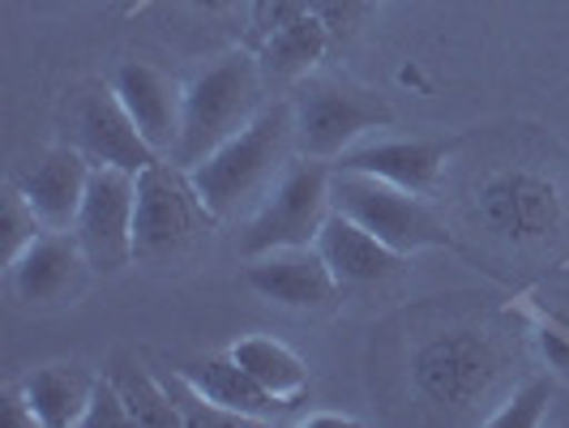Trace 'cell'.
<instances>
[{
	"instance_id": "1",
	"label": "cell",
	"mask_w": 569,
	"mask_h": 428,
	"mask_svg": "<svg viewBox=\"0 0 569 428\" xmlns=\"http://www.w3.org/2000/svg\"><path fill=\"white\" fill-rule=\"evenodd\" d=\"M296 155L300 150H296L291 99H274L236 138H228L219 150H210L198 168H189V176L198 185L206 210L223 223V219H236L244 210H257Z\"/></svg>"
},
{
	"instance_id": "2",
	"label": "cell",
	"mask_w": 569,
	"mask_h": 428,
	"mask_svg": "<svg viewBox=\"0 0 569 428\" xmlns=\"http://www.w3.org/2000/svg\"><path fill=\"white\" fill-rule=\"evenodd\" d=\"M266 73L257 52L228 48L219 60H210L193 82H184V116H180V142L171 150V159L180 168H198L210 150L236 138L249 120L261 116L266 99Z\"/></svg>"
},
{
	"instance_id": "3",
	"label": "cell",
	"mask_w": 569,
	"mask_h": 428,
	"mask_svg": "<svg viewBox=\"0 0 569 428\" xmlns=\"http://www.w3.org/2000/svg\"><path fill=\"white\" fill-rule=\"evenodd\" d=\"M330 201H335V210L356 219L360 228H369L381 245H390L402 257L420 253V249H450L455 245V236L446 231V223L432 215V206L420 193L399 189L390 180H377L369 171L335 168Z\"/></svg>"
},
{
	"instance_id": "4",
	"label": "cell",
	"mask_w": 569,
	"mask_h": 428,
	"mask_svg": "<svg viewBox=\"0 0 569 428\" xmlns=\"http://www.w3.org/2000/svg\"><path fill=\"white\" fill-rule=\"evenodd\" d=\"M330 176H335V163L296 155L274 180V189L266 193V201L249 215V223L240 231V253L257 257L287 245H317V231L326 228L335 210Z\"/></svg>"
},
{
	"instance_id": "5",
	"label": "cell",
	"mask_w": 569,
	"mask_h": 428,
	"mask_svg": "<svg viewBox=\"0 0 569 428\" xmlns=\"http://www.w3.org/2000/svg\"><path fill=\"white\" fill-rule=\"evenodd\" d=\"M210 223L219 219L206 210L189 168L163 155L138 171V215H133L138 261H163V257L184 253Z\"/></svg>"
},
{
	"instance_id": "6",
	"label": "cell",
	"mask_w": 569,
	"mask_h": 428,
	"mask_svg": "<svg viewBox=\"0 0 569 428\" xmlns=\"http://www.w3.org/2000/svg\"><path fill=\"white\" fill-rule=\"evenodd\" d=\"M476 223L506 245H548L566 228V198L552 176L536 168H497L471 193Z\"/></svg>"
},
{
	"instance_id": "7",
	"label": "cell",
	"mask_w": 569,
	"mask_h": 428,
	"mask_svg": "<svg viewBox=\"0 0 569 428\" xmlns=\"http://www.w3.org/2000/svg\"><path fill=\"white\" fill-rule=\"evenodd\" d=\"M296 112V150L309 159L335 163L351 146H360L372 129H386L395 112L360 86L305 78L291 94Z\"/></svg>"
},
{
	"instance_id": "8",
	"label": "cell",
	"mask_w": 569,
	"mask_h": 428,
	"mask_svg": "<svg viewBox=\"0 0 569 428\" xmlns=\"http://www.w3.org/2000/svg\"><path fill=\"white\" fill-rule=\"evenodd\" d=\"M501 347L485 330H441L411 351V381L437 407H476L501 381Z\"/></svg>"
},
{
	"instance_id": "9",
	"label": "cell",
	"mask_w": 569,
	"mask_h": 428,
	"mask_svg": "<svg viewBox=\"0 0 569 428\" xmlns=\"http://www.w3.org/2000/svg\"><path fill=\"white\" fill-rule=\"evenodd\" d=\"M60 142L82 150L94 168H124L142 171L146 163L163 159L138 133L133 116L116 99L112 82H82L60 99Z\"/></svg>"
},
{
	"instance_id": "10",
	"label": "cell",
	"mask_w": 569,
	"mask_h": 428,
	"mask_svg": "<svg viewBox=\"0 0 569 428\" xmlns=\"http://www.w3.org/2000/svg\"><path fill=\"white\" fill-rule=\"evenodd\" d=\"M133 215H138V171L94 168L86 185L73 236L94 275H120L133 266Z\"/></svg>"
},
{
	"instance_id": "11",
	"label": "cell",
	"mask_w": 569,
	"mask_h": 428,
	"mask_svg": "<svg viewBox=\"0 0 569 428\" xmlns=\"http://www.w3.org/2000/svg\"><path fill=\"white\" fill-rule=\"evenodd\" d=\"M90 261L73 231H43L4 266V287L22 309H52L82 291Z\"/></svg>"
},
{
	"instance_id": "12",
	"label": "cell",
	"mask_w": 569,
	"mask_h": 428,
	"mask_svg": "<svg viewBox=\"0 0 569 428\" xmlns=\"http://www.w3.org/2000/svg\"><path fill=\"white\" fill-rule=\"evenodd\" d=\"M244 287L266 305L296 309V313L330 309L339 296V279L326 266V257L317 253V245H287V249L244 257Z\"/></svg>"
},
{
	"instance_id": "13",
	"label": "cell",
	"mask_w": 569,
	"mask_h": 428,
	"mask_svg": "<svg viewBox=\"0 0 569 428\" xmlns=\"http://www.w3.org/2000/svg\"><path fill=\"white\" fill-rule=\"evenodd\" d=\"M90 171L94 163L82 150H73L69 142H52L13 171V189L30 201V210L39 215V223L48 231H73Z\"/></svg>"
},
{
	"instance_id": "14",
	"label": "cell",
	"mask_w": 569,
	"mask_h": 428,
	"mask_svg": "<svg viewBox=\"0 0 569 428\" xmlns=\"http://www.w3.org/2000/svg\"><path fill=\"white\" fill-rule=\"evenodd\" d=\"M112 90L124 103V112L133 116L138 133H142L154 155H168L180 142V116H184V82H176L150 60H120L112 69Z\"/></svg>"
},
{
	"instance_id": "15",
	"label": "cell",
	"mask_w": 569,
	"mask_h": 428,
	"mask_svg": "<svg viewBox=\"0 0 569 428\" xmlns=\"http://www.w3.org/2000/svg\"><path fill=\"white\" fill-rule=\"evenodd\" d=\"M455 142L450 138H365L360 146H351L347 155L335 159V168L347 171H369L377 180H390L399 189L411 193H432L437 176L446 168Z\"/></svg>"
},
{
	"instance_id": "16",
	"label": "cell",
	"mask_w": 569,
	"mask_h": 428,
	"mask_svg": "<svg viewBox=\"0 0 569 428\" xmlns=\"http://www.w3.org/2000/svg\"><path fill=\"white\" fill-rule=\"evenodd\" d=\"M180 377L198 390L201 399L231 411L244 425H279V420H287V411H296V402L270 395L231 351L228 356H210V360H193V365L180 369Z\"/></svg>"
},
{
	"instance_id": "17",
	"label": "cell",
	"mask_w": 569,
	"mask_h": 428,
	"mask_svg": "<svg viewBox=\"0 0 569 428\" xmlns=\"http://www.w3.org/2000/svg\"><path fill=\"white\" fill-rule=\"evenodd\" d=\"M317 253L326 257V266L335 270L339 287L381 283V279H390V275L402 270V253H395L390 245H381L369 228H360L342 210H330L326 228L317 231Z\"/></svg>"
},
{
	"instance_id": "18",
	"label": "cell",
	"mask_w": 569,
	"mask_h": 428,
	"mask_svg": "<svg viewBox=\"0 0 569 428\" xmlns=\"http://www.w3.org/2000/svg\"><path fill=\"white\" fill-rule=\"evenodd\" d=\"M99 377L86 365H43L22 381L39 428H82Z\"/></svg>"
},
{
	"instance_id": "19",
	"label": "cell",
	"mask_w": 569,
	"mask_h": 428,
	"mask_svg": "<svg viewBox=\"0 0 569 428\" xmlns=\"http://www.w3.org/2000/svg\"><path fill=\"white\" fill-rule=\"evenodd\" d=\"M330 39H335V34L321 27L313 13H300V18L283 22L279 30H270L266 39L249 43V48H253L257 60H261L266 82L300 86L305 78H313V69L321 64V57H326Z\"/></svg>"
},
{
	"instance_id": "20",
	"label": "cell",
	"mask_w": 569,
	"mask_h": 428,
	"mask_svg": "<svg viewBox=\"0 0 569 428\" xmlns=\"http://www.w3.org/2000/svg\"><path fill=\"white\" fill-rule=\"evenodd\" d=\"M231 356L253 372L270 395L296 402V407L309 395V365H305L287 342L270 339V335H249V339H240L231 347Z\"/></svg>"
},
{
	"instance_id": "21",
	"label": "cell",
	"mask_w": 569,
	"mask_h": 428,
	"mask_svg": "<svg viewBox=\"0 0 569 428\" xmlns=\"http://www.w3.org/2000/svg\"><path fill=\"white\" fill-rule=\"evenodd\" d=\"M108 377L116 381L120 399L129 402L133 425L184 428V416H180V407H176V399H171L168 381H159V377L146 369V365H138V360H124V356H120Z\"/></svg>"
},
{
	"instance_id": "22",
	"label": "cell",
	"mask_w": 569,
	"mask_h": 428,
	"mask_svg": "<svg viewBox=\"0 0 569 428\" xmlns=\"http://www.w3.org/2000/svg\"><path fill=\"white\" fill-rule=\"evenodd\" d=\"M548 402H552V386L543 377H531L513 390L510 399L501 402V411L488 416L492 428H536L548 420Z\"/></svg>"
},
{
	"instance_id": "23",
	"label": "cell",
	"mask_w": 569,
	"mask_h": 428,
	"mask_svg": "<svg viewBox=\"0 0 569 428\" xmlns=\"http://www.w3.org/2000/svg\"><path fill=\"white\" fill-rule=\"evenodd\" d=\"M43 231L48 228L39 223V215L30 210V201L9 185V193H4V210H0V261L9 266V261L22 253L30 240H39Z\"/></svg>"
},
{
	"instance_id": "24",
	"label": "cell",
	"mask_w": 569,
	"mask_h": 428,
	"mask_svg": "<svg viewBox=\"0 0 569 428\" xmlns=\"http://www.w3.org/2000/svg\"><path fill=\"white\" fill-rule=\"evenodd\" d=\"M103 425H133L129 402L120 399V390H116V381L108 377V372L99 377L94 399H90V407H86V420H82V428H103Z\"/></svg>"
},
{
	"instance_id": "25",
	"label": "cell",
	"mask_w": 569,
	"mask_h": 428,
	"mask_svg": "<svg viewBox=\"0 0 569 428\" xmlns=\"http://www.w3.org/2000/svg\"><path fill=\"white\" fill-rule=\"evenodd\" d=\"M369 4L372 0H305V9H309L335 39H342V34H351V30L360 27V18H365Z\"/></svg>"
},
{
	"instance_id": "26",
	"label": "cell",
	"mask_w": 569,
	"mask_h": 428,
	"mask_svg": "<svg viewBox=\"0 0 569 428\" xmlns=\"http://www.w3.org/2000/svg\"><path fill=\"white\" fill-rule=\"evenodd\" d=\"M300 13H309V9H305V0H249V18H253V34H249V43L266 39L270 30H279L283 22L300 18Z\"/></svg>"
},
{
	"instance_id": "27",
	"label": "cell",
	"mask_w": 569,
	"mask_h": 428,
	"mask_svg": "<svg viewBox=\"0 0 569 428\" xmlns=\"http://www.w3.org/2000/svg\"><path fill=\"white\" fill-rule=\"evenodd\" d=\"M0 420H4L9 428H39V420H34V411H30L27 390H22V386L4 390V399H0Z\"/></svg>"
},
{
	"instance_id": "28",
	"label": "cell",
	"mask_w": 569,
	"mask_h": 428,
	"mask_svg": "<svg viewBox=\"0 0 569 428\" xmlns=\"http://www.w3.org/2000/svg\"><path fill=\"white\" fill-rule=\"evenodd\" d=\"M305 425L309 428H317V425H356V420H351V416H305Z\"/></svg>"
},
{
	"instance_id": "29",
	"label": "cell",
	"mask_w": 569,
	"mask_h": 428,
	"mask_svg": "<svg viewBox=\"0 0 569 428\" xmlns=\"http://www.w3.org/2000/svg\"><path fill=\"white\" fill-rule=\"evenodd\" d=\"M198 9H206V13H228V9H236L240 0H193Z\"/></svg>"
},
{
	"instance_id": "30",
	"label": "cell",
	"mask_w": 569,
	"mask_h": 428,
	"mask_svg": "<svg viewBox=\"0 0 569 428\" xmlns=\"http://www.w3.org/2000/svg\"><path fill=\"white\" fill-rule=\"evenodd\" d=\"M372 4H377V0H372Z\"/></svg>"
}]
</instances>
